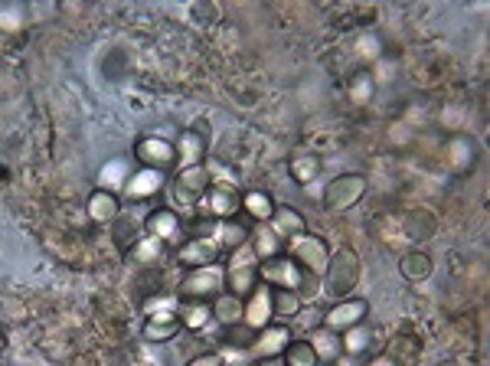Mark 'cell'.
<instances>
[{
  "label": "cell",
  "instance_id": "cell-17",
  "mask_svg": "<svg viewBox=\"0 0 490 366\" xmlns=\"http://www.w3.org/2000/svg\"><path fill=\"white\" fill-rule=\"evenodd\" d=\"M268 226H272L275 236H278L282 242H291V239H298V236L308 232V220H304V212L294 210V206H275Z\"/></svg>",
  "mask_w": 490,
  "mask_h": 366
},
{
  "label": "cell",
  "instance_id": "cell-2",
  "mask_svg": "<svg viewBox=\"0 0 490 366\" xmlns=\"http://www.w3.org/2000/svg\"><path fill=\"white\" fill-rule=\"evenodd\" d=\"M258 265H262V262L255 259V252L249 242H242L239 249H232L229 265L223 269L226 271V291H232L239 298H249L252 288L258 285Z\"/></svg>",
  "mask_w": 490,
  "mask_h": 366
},
{
  "label": "cell",
  "instance_id": "cell-14",
  "mask_svg": "<svg viewBox=\"0 0 490 366\" xmlns=\"http://www.w3.org/2000/svg\"><path fill=\"white\" fill-rule=\"evenodd\" d=\"M477 161V145L471 135H452L444 141V167L452 174H468Z\"/></svg>",
  "mask_w": 490,
  "mask_h": 366
},
{
  "label": "cell",
  "instance_id": "cell-7",
  "mask_svg": "<svg viewBox=\"0 0 490 366\" xmlns=\"http://www.w3.org/2000/svg\"><path fill=\"white\" fill-rule=\"evenodd\" d=\"M199 210L216 222L236 220L239 210H242V193H239L236 183H209L207 196L199 200Z\"/></svg>",
  "mask_w": 490,
  "mask_h": 366
},
{
  "label": "cell",
  "instance_id": "cell-24",
  "mask_svg": "<svg viewBox=\"0 0 490 366\" xmlns=\"http://www.w3.org/2000/svg\"><path fill=\"white\" fill-rule=\"evenodd\" d=\"M242 304L245 301L232 291H219L216 298L209 301L213 308V320H219L223 328H232V324H242Z\"/></svg>",
  "mask_w": 490,
  "mask_h": 366
},
{
  "label": "cell",
  "instance_id": "cell-34",
  "mask_svg": "<svg viewBox=\"0 0 490 366\" xmlns=\"http://www.w3.org/2000/svg\"><path fill=\"white\" fill-rule=\"evenodd\" d=\"M369 340H373V334H369L367 324H357V328H350L340 334V347H343V357H363L369 350Z\"/></svg>",
  "mask_w": 490,
  "mask_h": 366
},
{
  "label": "cell",
  "instance_id": "cell-8",
  "mask_svg": "<svg viewBox=\"0 0 490 366\" xmlns=\"http://www.w3.org/2000/svg\"><path fill=\"white\" fill-rule=\"evenodd\" d=\"M288 255H291V259L298 262V265H301L308 275H314V279H321L324 269H327V262H330L327 242H324L321 236H311V232H304V236L291 239V245H288Z\"/></svg>",
  "mask_w": 490,
  "mask_h": 366
},
{
  "label": "cell",
  "instance_id": "cell-39",
  "mask_svg": "<svg viewBox=\"0 0 490 366\" xmlns=\"http://www.w3.org/2000/svg\"><path fill=\"white\" fill-rule=\"evenodd\" d=\"M282 357H284V366H321L308 340H291Z\"/></svg>",
  "mask_w": 490,
  "mask_h": 366
},
{
  "label": "cell",
  "instance_id": "cell-22",
  "mask_svg": "<svg viewBox=\"0 0 490 366\" xmlns=\"http://www.w3.org/2000/svg\"><path fill=\"white\" fill-rule=\"evenodd\" d=\"M180 330H183V324H180L177 314H154V318L144 320L141 334L148 344H170Z\"/></svg>",
  "mask_w": 490,
  "mask_h": 366
},
{
  "label": "cell",
  "instance_id": "cell-13",
  "mask_svg": "<svg viewBox=\"0 0 490 366\" xmlns=\"http://www.w3.org/2000/svg\"><path fill=\"white\" fill-rule=\"evenodd\" d=\"M161 190H167V174H164V171H151V167L131 171V177L124 183V196L131 203L151 200V196H157Z\"/></svg>",
  "mask_w": 490,
  "mask_h": 366
},
{
  "label": "cell",
  "instance_id": "cell-21",
  "mask_svg": "<svg viewBox=\"0 0 490 366\" xmlns=\"http://www.w3.org/2000/svg\"><path fill=\"white\" fill-rule=\"evenodd\" d=\"M249 245H252L255 259L258 262H268L275 255H284V242L275 236V229L268 222H258L252 232H249Z\"/></svg>",
  "mask_w": 490,
  "mask_h": 366
},
{
  "label": "cell",
  "instance_id": "cell-46",
  "mask_svg": "<svg viewBox=\"0 0 490 366\" xmlns=\"http://www.w3.org/2000/svg\"><path fill=\"white\" fill-rule=\"evenodd\" d=\"M327 366H357V363H353V357H340V360H334V363H327Z\"/></svg>",
  "mask_w": 490,
  "mask_h": 366
},
{
  "label": "cell",
  "instance_id": "cell-45",
  "mask_svg": "<svg viewBox=\"0 0 490 366\" xmlns=\"http://www.w3.org/2000/svg\"><path fill=\"white\" fill-rule=\"evenodd\" d=\"M369 366H396V363H393V360H389L386 354H379V357L369 360Z\"/></svg>",
  "mask_w": 490,
  "mask_h": 366
},
{
  "label": "cell",
  "instance_id": "cell-36",
  "mask_svg": "<svg viewBox=\"0 0 490 366\" xmlns=\"http://www.w3.org/2000/svg\"><path fill=\"white\" fill-rule=\"evenodd\" d=\"M213 242L219 249H239L242 242H249V229H242L236 220H226V222H216V232H213Z\"/></svg>",
  "mask_w": 490,
  "mask_h": 366
},
{
  "label": "cell",
  "instance_id": "cell-30",
  "mask_svg": "<svg viewBox=\"0 0 490 366\" xmlns=\"http://www.w3.org/2000/svg\"><path fill=\"white\" fill-rule=\"evenodd\" d=\"M112 226H114V229H112V236H114V245H118V249H122L124 255H131L134 242L141 239L144 222L131 220V216H118V220H114Z\"/></svg>",
  "mask_w": 490,
  "mask_h": 366
},
{
  "label": "cell",
  "instance_id": "cell-1",
  "mask_svg": "<svg viewBox=\"0 0 490 366\" xmlns=\"http://www.w3.org/2000/svg\"><path fill=\"white\" fill-rule=\"evenodd\" d=\"M359 271H363V262H359V252L353 245H340L337 252H330L327 269L321 275V291L330 298H350V291L357 288Z\"/></svg>",
  "mask_w": 490,
  "mask_h": 366
},
{
  "label": "cell",
  "instance_id": "cell-10",
  "mask_svg": "<svg viewBox=\"0 0 490 366\" xmlns=\"http://www.w3.org/2000/svg\"><path fill=\"white\" fill-rule=\"evenodd\" d=\"M367 318H369L367 298H340L334 301V308L324 314V328L343 334V330L357 328V324H367Z\"/></svg>",
  "mask_w": 490,
  "mask_h": 366
},
{
  "label": "cell",
  "instance_id": "cell-32",
  "mask_svg": "<svg viewBox=\"0 0 490 366\" xmlns=\"http://www.w3.org/2000/svg\"><path fill=\"white\" fill-rule=\"evenodd\" d=\"M242 212H249L255 222H268L275 212V200L265 190H249L242 193Z\"/></svg>",
  "mask_w": 490,
  "mask_h": 366
},
{
  "label": "cell",
  "instance_id": "cell-19",
  "mask_svg": "<svg viewBox=\"0 0 490 366\" xmlns=\"http://www.w3.org/2000/svg\"><path fill=\"white\" fill-rule=\"evenodd\" d=\"M396 220H399V229H402V239L406 242L432 239L435 226H438L428 210H409V212H402V216H396Z\"/></svg>",
  "mask_w": 490,
  "mask_h": 366
},
{
  "label": "cell",
  "instance_id": "cell-15",
  "mask_svg": "<svg viewBox=\"0 0 490 366\" xmlns=\"http://www.w3.org/2000/svg\"><path fill=\"white\" fill-rule=\"evenodd\" d=\"M144 232L148 236H154V239H161L164 245L167 242H183L180 236H183V220H180L173 210H151L148 212V220H144Z\"/></svg>",
  "mask_w": 490,
  "mask_h": 366
},
{
  "label": "cell",
  "instance_id": "cell-20",
  "mask_svg": "<svg viewBox=\"0 0 490 366\" xmlns=\"http://www.w3.org/2000/svg\"><path fill=\"white\" fill-rule=\"evenodd\" d=\"M85 212H89V220L92 222H114L122 216V200H118V193H108V190H95L85 203Z\"/></svg>",
  "mask_w": 490,
  "mask_h": 366
},
{
  "label": "cell",
  "instance_id": "cell-18",
  "mask_svg": "<svg viewBox=\"0 0 490 366\" xmlns=\"http://www.w3.org/2000/svg\"><path fill=\"white\" fill-rule=\"evenodd\" d=\"M173 151H177V164L180 167H197L203 164V157H207V137L187 128V131H180V137L173 141Z\"/></svg>",
  "mask_w": 490,
  "mask_h": 366
},
{
  "label": "cell",
  "instance_id": "cell-35",
  "mask_svg": "<svg viewBox=\"0 0 490 366\" xmlns=\"http://www.w3.org/2000/svg\"><path fill=\"white\" fill-rule=\"evenodd\" d=\"M164 249H167V245H164L161 239H154V236H148V232H144L141 239L134 242L131 259L141 262V265H157V262L164 259Z\"/></svg>",
  "mask_w": 490,
  "mask_h": 366
},
{
  "label": "cell",
  "instance_id": "cell-42",
  "mask_svg": "<svg viewBox=\"0 0 490 366\" xmlns=\"http://www.w3.org/2000/svg\"><path fill=\"white\" fill-rule=\"evenodd\" d=\"M216 354H219V360H223V366H249V363H255L252 354H249V347H226V344H223Z\"/></svg>",
  "mask_w": 490,
  "mask_h": 366
},
{
  "label": "cell",
  "instance_id": "cell-41",
  "mask_svg": "<svg viewBox=\"0 0 490 366\" xmlns=\"http://www.w3.org/2000/svg\"><path fill=\"white\" fill-rule=\"evenodd\" d=\"M187 13L199 29H209V27H216L219 23V7L216 4H190Z\"/></svg>",
  "mask_w": 490,
  "mask_h": 366
},
{
  "label": "cell",
  "instance_id": "cell-43",
  "mask_svg": "<svg viewBox=\"0 0 490 366\" xmlns=\"http://www.w3.org/2000/svg\"><path fill=\"white\" fill-rule=\"evenodd\" d=\"M255 337V330H249L245 324H232V328H226V334H223V344L226 347H249Z\"/></svg>",
  "mask_w": 490,
  "mask_h": 366
},
{
  "label": "cell",
  "instance_id": "cell-9",
  "mask_svg": "<svg viewBox=\"0 0 490 366\" xmlns=\"http://www.w3.org/2000/svg\"><path fill=\"white\" fill-rule=\"evenodd\" d=\"M134 161L141 167H151V171H164L177 164V151H173V141L164 135H144L138 145H134Z\"/></svg>",
  "mask_w": 490,
  "mask_h": 366
},
{
  "label": "cell",
  "instance_id": "cell-4",
  "mask_svg": "<svg viewBox=\"0 0 490 366\" xmlns=\"http://www.w3.org/2000/svg\"><path fill=\"white\" fill-rule=\"evenodd\" d=\"M367 177L363 174H340L324 187L321 193V203L327 212H347L353 210L359 200H363V193H367Z\"/></svg>",
  "mask_w": 490,
  "mask_h": 366
},
{
  "label": "cell",
  "instance_id": "cell-5",
  "mask_svg": "<svg viewBox=\"0 0 490 366\" xmlns=\"http://www.w3.org/2000/svg\"><path fill=\"white\" fill-rule=\"evenodd\" d=\"M209 190V171L207 164H197V167H180V174L173 177L170 183V193H173V200L183 206V210H199V200L207 196Z\"/></svg>",
  "mask_w": 490,
  "mask_h": 366
},
{
  "label": "cell",
  "instance_id": "cell-40",
  "mask_svg": "<svg viewBox=\"0 0 490 366\" xmlns=\"http://www.w3.org/2000/svg\"><path fill=\"white\" fill-rule=\"evenodd\" d=\"M144 314L154 318V314H180V298L177 295H151L144 301Z\"/></svg>",
  "mask_w": 490,
  "mask_h": 366
},
{
  "label": "cell",
  "instance_id": "cell-44",
  "mask_svg": "<svg viewBox=\"0 0 490 366\" xmlns=\"http://www.w3.org/2000/svg\"><path fill=\"white\" fill-rule=\"evenodd\" d=\"M187 366H223V360H219V354H203V357H193Z\"/></svg>",
  "mask_w": 490,
  "mask_h": 366
},
{
  "label": "cell",
  "instance_id": "cell-27",
  "mask_svg": "<svg viewBox=\"0 0 490 366\" xmlns=\"http://www.w3.org/2000/svg\"><path fill=\"white\" fill-rule=\"evenodd\" d=\"M128 177H131V164H128L124 157H112V161H105V167L98 171V190H108V193L124 190Z\"/></svg>",
  "mask_w": 490,
  "mask_h": 366
},
{
  "label": "cell",
  "instance_id": "cell-23",
  "mask_svg": "<svg viewBox=\"0 0 490 366\" xmlns=\"http://www.w3.org/2000/svg\"><path fill=\"white\" fill-rule=\"evenodd\" d=\"M308 344H311L314 357H317V363H334V360L343 357V347H340V334L330 328H314V334L308 337Z\"/></svg>",
  "mask_w": 490,
  "mask_h": 366
},
{
  "label": "cell",
  "instance_id": "cell-33",
  "mask_svg": "<svg viewBox=\"0 0 490 366\" xmlns=\"http://www.w3.org/2000/svg\"><path fill=\"white\" fill-rule=\"evenodd\" d=\"M288 174H291L294 183L308 187V183H314L317 174H321V161H317V154H298L288 161Z\"/></svg>",
  "mask_w": 490,
  "mask_h": 366
},
{
  "label": "cell",
  "instance_id": "cell-47",
  "mask_svg": "<svg viewBox=\"0 0 490 366\" xmlns=\"http://www.w3.org/2000/svg\"><path fill=\"white\" fill-rule=\"evenodd\" d=\"M4 347H7V337H4V334H0V354H4Z\"/></svg>",
  "mask_w": 490,
  "mask_h": 366
},
{
  "label": "cell",
  "instance_id": "cell-6",
  "mask_svg": "<svg viewBox=\"0 0 490 366\" xmlns=\"http://www.w3.org/2000/svg\"><path fill=\"white\" fill-rule=\"evenodd\" d=\"M304 279H308V271H304L291 255H275V259L258 265V281H265L268 288H284V291H298V295H301Z\"/></svg>",
  "mask_w": 490,
  "mask_h": 366
},
{
  "label": "cell",
  "instance_id": "cell-11",
  "mask_svg": "<svg viewBox=\"0 0 490 366\" xmlns=\"http://www.w3.org/2000/svg\"><path fill=\"white\" fill-rule=\"evenodd\" d=\"M291 340L294 337H291V330H288V324H268V328H262L252 337L249 354H252V360H275L288 350Z\"/></svg>",
  "mask_w": 490,
  "mask_h": 366
},
{
  "label": "cell",
  "instance_id": "cell-16",
  "mask_svg": "<svg viewBox=\"0 0 490 366\" xmlns=\"http://www.w3.org/2000/svg\"><path fill=\"white\" fill-rule=\"evenodd\" d=\"M216 259H219V245L213 239H187L177 252V262L190 271L216 265Z\"/></svg>",
  "mask_w": 490,
  "mask_h": 366
},
{
  "label": "cell",
  "instance_id": "cell-29",
  "mask_svg": "<svg viewBox=\"0 0 490 366\" xmlns=\"http://www.w3.org/2000/svg\"><path fill=\"white\" fill-rule=\"evenodd\" d=\"M177 318L187 330H203L213 320V308H209V301H180Z\"/></svg>",
  "mask_w": 490,
  "mask_h": 366
},
{
  "label": "cell",
  "instance_id": "cell-28",
  "mask_svg": "<svg viewBox=\"0 0 490 366\" xmlns=\"http://www.w3.org/2000/svg\"><path fill=\"white\" fill-rule=\"evenodd\" d=\"M432 271H435V265H432V259L425 255V252H418V249H412V252H406L402 259H399V275L406 281H425V279H432Z\"/></svg>",
  "mask_w": 490,
  "mask_h": 366
},
{
  "label": "cell",
  "instance_id": "cell-3",
  "mask_svg": "<svg viewBox=\"0 0 490 366\" xmlns=\"http://www.w3.org/2000/svg\"><path fill=\"white\" fill-rule=\"evenodd\" d=\"M219 291H226V271L223 265H207V269H193L183 275L177 288L180 301H213Z\"/></svg>",
  "mask_w": 490,
  "mask_h": 366
},
{
  "label": "cell",
  "instance_id": "cell-31",
  "mask_svg": "<svg viewBox=\"0 0 490 366\" xmlns=\"http://www.w3.org/2000/svg\"><path fill=\"white\" fill-rule=\"evenodd\" d=\"M386 357L396 366H415L418 363V340L409 337V334H399V337L389 340Z\"/></svg>",
  "mask_w": 490,
  "mask_h": 366
},
{
  "label": "cell",
  "instance_id": "cell-38",
  "mask_svg": "<svg viewBox=\"0 0 490 366\" xmlns=\"http://www.w3.org/2000/svg\"><path fill=\"white\" fill-rule=\"evenodd\" d=\"M23 27H27V7L23 4H0V29L20 33Z\"/></svg>",
  "mask_w": 490,
  "mask_h": 366
},
{
  "label": "cell",
  "instance_id": "cell-25",
  "mask_svg": "<svg viewBox=\"0 0 490 366\" xmlns=\"http://www.w3.org/2000/svg\"><path fill=\"white\" fill-rule=\"evenodd\" d=\"M304 298L298 291H284V288H272V324H288L291 318L301 314Z\"/></svg>",
  "mask_w": 490,
  "mask_h": 366
},
{
  "label": "cell",
  "instance_id": "cell-26",
  "mask_svg": "<svg viewBox=\"0 0 490 366\" xmlns=\"http://www.w3.org/2000/svg\"><path fill=\"white\" fill-rule=\"evenodd\" d=\"M373 96H376V76H373V69H357L347 82V98L353 105L363 108L373 102Z\"/></svg>",
  "mask_w": 490,
  "mask_h": 366
},
{
  "label": "cell",
  "instance_id": "cell-37",
  "mask_svg": "<svg viewBox=\"0 0 490 366\" xmlns=\"http://www.w3.org/2000/svg\"><path fill=\"white\" fill-rule=\"evenodd\" d=\"M353 49H357V56L363 62H379L383 59V37H379L376 29H363L357 37V43H353Z\"/></svg>",
  "mask_w": 490,
  "mask_h": 366
},
{
  "label": "cell",
  "instance_id": "cell-12",
  "mask_svg": "<svg viewBox=\"0 0 490 366\" xmlns=\"http://www.w3.org/2000/svg\"><path fill=\"white\" fill-rule=\"evenodd\" d=\"M242 324L249 330H255V334L272 324V288H268L265 281H258V285L252 288V295L245 298V304H242Z\"/></svg>",
  "mask_w": 490,
  "mask_h": 366
}]
</instances>
